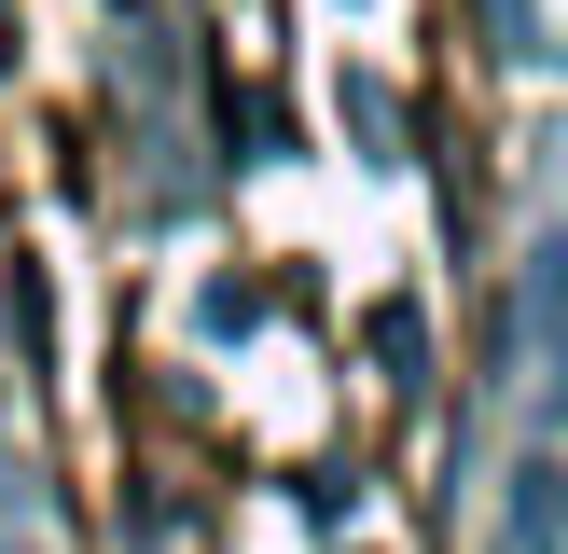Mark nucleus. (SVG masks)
<instances>
[{"mask_svg": "<svg viewBox=\"0 0 568 554\" xmlns=\"http://www.w3.org/2000/svg\"><path fill=\"white\" fill-rule=\"evenodd\" d=\"M361 360H375L388 402H430V319H416V305H375V319H361Z\"/></svg>", "mask_w": 568, "mask_h": 554, "instance_id": "nucleus-1", "label": "nucleus"}]
</instances>
